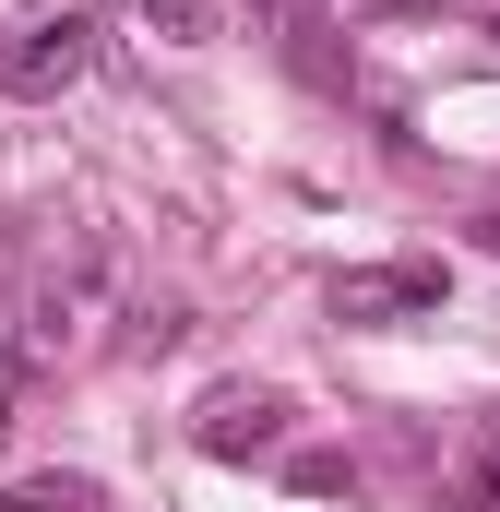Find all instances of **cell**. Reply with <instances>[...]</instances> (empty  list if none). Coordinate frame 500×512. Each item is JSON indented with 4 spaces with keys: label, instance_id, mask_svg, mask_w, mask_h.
<instances>
[{
    "label": "cell",
    "instance_id": "4",
    "mask_svg": "<svg viewBox=\"0 0 500 512\" xmlns=\"http://www.w3.org/2000/svg\"><path fill=\"white\" fill-rule=\"evenodd\" d=\"M191 441H203L215 465L274 453V441H286V393H262V382H215V393H203V417H191Z\"/></svg>",
    "mask_w": 500,
    "mask_h": 512
},
{
    "label": "cell",
    "instance_id": "5",
    "mask_svg": "<svg viewBox=\"0 0 500 512\" xmlns=\"http://www.w3.org/2000/svg\"><path fill=\"white\" fill-rule=\"evenodd\" d=\"M0 512H108V489H96V477H12Z\"/></svg>",
    "mask_w": 500,
    "mask_h": 512
},
{
    "label": "cell",
    "instance_id": "1",
    "mask_svg": "<svg viewBox=\"0 0 500 512\" xmlns=\"http://www.w3.org/2000/svg\"><path fill=\"white\" fill-rule=\"evenodd\" d=\"M96 310H108V239H60V251L12 286V382L60 370V358L84 346Z\"/></svg>",
    "mask_w": 500,
    "mask_h": 512
},
{
    "label": "cell",
    "instance_id": "7",
    "mask_svg": "<svg viewBox=\"0 0 500 512\" xmlns=\"http://www.w3.org/2000/svg\"><path fill=\"white\" fill-rule=\"evenodd\" d=\"M143 24H155V36H179V48H191V36H203V24H215V0H143Z\"/></svg>",
    "mask_w": 500,
    "mask_h": 512
},
{
    "label": "cell",
    "instance_id": "2",
    "mask_svg": "<svg viewBox=\"0 0 500 512\" xmlns=\"http://www.w3.org/2000/svg\"><path fill=\"white\" fill-rule=\"evenodd\" d=\"M84 72H96V12H48V24H12L0 36V96H24V108L72 96Z\"/></svg>",
    "mask_w": 500,
    "mask_h": 512
},
{
    "label": "cell",
    "instance_id": "6",
    "mask_svg": "<svg viewBox=\"0 0 500 512\" xmlns=\"http://www.w3.org/2000/svg\"><path fill=\"white\" fill-rule=\"evenodd\" d=\"M334 489H358V465L346 453H298V501H334Z\"/></svg>",
    "mask_w": 500,
    "mask_h": 512
},
{
    "label": "cell",
    "instance_id": "3",
    "mask_svg": "<svg viewBox=\"0 0 500 512\" xmlns=\"http://www.w3.org/2000/svg\"><path fill=\"white\" fill-rule=\"evenodd\" d=\"M453 298V274L417 251V262H370V274H334V322H358V334H393V322H429Z\"/></svg>",
    "mask_w": 500,
    "mask_h": 512
},
{
    "label": "cell",
    "instance_id": "9",
    "mask_svg": "<svg viewBox=\"0 0 500 512\" xmlns=\"http://www.w3.org/2000/svg\"><path fill=\"white\" fill-rule=\"evenodd\" d=\"M358 12H465V0H358Z\"/></svg>",
    "mask_w": 500,
    "mask_h": 512
},
{
    "label": "cell",
    "instance_id": "8",
    "mask_svg": "<svg viewBox=\"0 0 500 512\" xmlns=\"http://www.w3.org/2000/svg\"><path fill=\"white\" fill-rule=\"evenodd\" d=\"M465 512H500V465H477V477H465Z\"/></svg>",
    "mask_w": 500,
    "mask_h": 512
},
{
    "label": "cell",
    "instance_id": "10",
    "mask_svg": "<svg viewBox=\"0 0 500 512\" xmlns=\"http://www.w3.org/2000/svg\"><path fill=\"white\" fill-rule=\"evenodd\" d=\"M262 12H286V0H262Z\"/></svg>",
    "mask_w": 500,
    "mask_h": 512
}]
</instances>
